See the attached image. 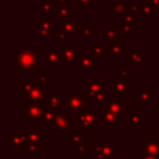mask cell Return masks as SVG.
<instances>
[{"mask_svg": "<svg viewBox=\"0 0 159 159\" xmlns=\"http://www.w3.org/2000/svg\"><path fill=\"white\" fill-rule=\"evenodd\" d=\"M32 62H34V60H32L31 55H29V53H24V55L21 56V65H22V66L29 67V66H31Z\"/></svg>", "mask_w": 159, "mask_h": 159, "instance_id": "obj_1", "label": "cell"}]
</instances>
